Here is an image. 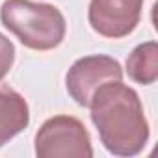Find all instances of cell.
Returning <instances> with one entry per match:
<instances>
[{
    "label": "cell",
    "mask_w": 158,
    "mask_h": 158,
    "mask_svg": "<svg viewBox=\"0 0 158 158\" xmlns=\"http://www.w3.org/2000/svg\"><path fill=\"white\" fill-rule=\"evenodd\" d=\"M13 61H15V47L4 34H0V80H4V76L11 71Z\"/></svg>",
    "instance_id": "cell-8"
},
{
    "label": "cell",
    "mask_w": 158,
    "mask_h": 158,
    "mask_svg": "<svg viewBox=\"0 0 158 158\" xmlns=\"http://www.w3.org/2000/svg\"><path fill=\"white\" fill-rule=\"evenodd\" d=\"M2 24L28 48L52 50L65 37V19L50 4L6 0L0 8Z\"/></svg>",
    "instance_id": "cell-2"
},
{
    "label": "cell",
    "mask_w": 158,
    "mask_h": 158,
    "mask_svg": "<svg viewBox=\"0 0 158 158\" xmlns=\"http://www.w3.org/2000/svg\"><path fill=\"white\" fill-rule=\"evenodd\" d=\"M30 123L26 101L10 88H0V147L21 134Z\"/></svg>",
    "instance_id": "cell-6"
},
{
    "label": "cell",
    "mask_w": 158,
    "mask_h": 158,
    "mask_svg": "<svg viewBox=\"0 0 158 158\" xmlns=\"http://www.w3.org/2000/svg\"><path fill=\"white\" fill-rule=\"evenodd\" d=\"M127 74L130 80L149 86L158 78V45L147 41L138 45L127 58Z\"/></svg>",
    "instance_id": "cell-7"
},
{
    "label": "cell",
    "mask_w": 158,
    "mask_h": 158,
    "mask_svg": "<svg viewBox=\"0 0 158 158\" xmlns=\"http://www.w3.org/2000/svg\"><path fill=\"white\" fill-rule=\"evenodd\" d=\"M143 0H91L89 24L108 39H121L134 32L141 19Z\"/></svg>",
    "instance_id": "cell-5"
},
{
    "label": "cell",
    "mask_w": 158,
    "mask_h": 158,
    "mask_svg": "<svg viewBox=\"0 0 158 158\" xmlns=\"http://www.w3.org/2000/svg\"><path fill=\"white\" fill-rule=\"evenodd\" d=\"M39 158H91V138L86 127L71 115L47 119L35 134Z\"/></svg>",
    "instance_id": "cell-3"
},
{
    "label": "cell",
    "mask_w": 158,
    "mask_h": 158,
    "mask_svg": "<svg viewBox=\"0 0 158 158\" xmlns=\"http://www.w3.org/2000/svg\"><path fill=\"white\" fill-rule=\"evenodd\" d=\"M91 121L99 130L102 145L117 156H134L149 139V123L138 93L119 82L101 86L89 106Z\"/></svg>",
    "instance_id": "cell-1"
},
{
    "label": "cell",
    "mask_w": 158,
    "mask_h": 158,
    "mask_svg": "<svg viewBox=\"0 0 158 158\" xmlns=\"http://www.w3.org/2000/svg\"><path fill=\"white\" fill-rule=\"evenodd\" d=\"M121 78H123V69L119 61L110 56L97 54V56H84L78 61H74L65 76V86L76 104L88 108L93 93L101 86L108 82H119Z\"/></svg>",
    "instance_id": "cell-4"
}]
</instances>
